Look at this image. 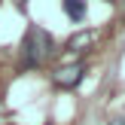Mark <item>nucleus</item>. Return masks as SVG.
<instances>
[{"label":"nucleus","instance_id":"1","mask_svg":"<svg viewBox=\"0 0 125 125\" xmlns=\"http://www.w3.org/2000/svg\"><path fill=\"white\" fill-rule=\"evenodd\" d=\"M83 73H85V67L79 64H64V67H58L55 70V85L58 89H76L79 83H83Z\"/></svg>","mask_w":125,"mask_h":125},{"label":"nucleus","instance_id":"2","mask_svg":"<svg viewBox=\"0 0 125 125\" xmlns=\"http://www.w3.org/2000/svg\"><path fill=\"white\" fill-rule=\"evenodd\" d=\"M24 67H37V64H43V55H40V49H37V43H34V37H31V31H28V37H24Z\"/></svg>","mask_w":125,"mask_h":125},{"label":"nucleus","instance_id":"3","mask_svg":"<svg viewBox=\"0 0 125 125\" xmlns=\"http://www.w3.org/2000/svg\"><path fill=\"white\" fill-rule=\"evenodd\" d=\"M31 37H34V43H37V49H40L43 61H46L49 55L55 52V43H52V37H49L46 31H43V28H34V31H31Z\"/></svg>","mask_w":125,"mask_h":125},{"label":"nucleus","instance_id":"4","mask_svg":"<svg viewBox=\"0 0 125 125\" xmlns=\"http://www.w3.org/2000/svg\"><path fill=\"white\" fill-rule=\"evenodd\" d=\"M61 3H64V12L73 21H83L85 18V0H61Z\"/></svg>","mask_w":125,"mask_h":125},{"label":"nucleus","instance_id":"5","mask_svg":"<svg viewBox=\"0 0 125 125\" xmlns=\"http://www.w3.org/2000/svg\"><path fill=\"white\" fill-rule=\"evenodd\" d=\"M89 43H92V34H85V31L83 34H73L67 40V52H83V46H89Z\"/></svg>","mask_w":125,"mask_h":125},{"label":"nucleus","instance_id":"6","mask_svg":"<svg viewBox=\"0 0 125 125\" xmlns=\"http://www.w3.org/2000/svg\"><path fill=\"white\" fill-rule=\"evenodd\" d=\"M110 125H125V119H122V116H116V119L110 122Z\"/></svg>","mask_w":125,"mask_h":125},{"label":"nucleus","instance_id":"7","mask_svg":"<svg viewBox=\"0 0 125 125\" xmlns=\"http://www.w3.org/2000/svg\"><path fill=\"white\" fill-rule=\"evenodd\" d=\"M15 3H18V9H24V0H15Z\"/></svg>","mask_w":125,"mask_h":125}]
</instances>
